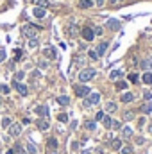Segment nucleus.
<instances>
[{
    "label": "nucleus",
    "mask_w": 152,
    "mask_h": 154,
    "mask_svg": "<svg viewBox=\"0 0 152 154\" xmlns=\"http://www.w3.org/2000/svg\"><path fill=\"white\" fill-rule=\"evenodd\" d=\"M22 34H23V36H27L29 39H34V38L38 36V27H36V25L27 23V25H23V27H22Z\"/></svg>",
    "instance_id": "obj_1"
},
{
    "label": "nucleus",
    "mask_w": 152,
    "mask_h": 154,
    "mask_svg": "<svg viewBox=\"0 0 152 154\" xmlns=\"http://www.w3.org/2000/svg\"><path fill=\"white\" fill-rule=\"evenodd\" d=\"M95 74H97V72H95L93 68H84V70L79 74V81H81V83H88V81H91V79L95 77Z\"/></svg>",
    "instance_id": "obj_2"
},
{
    "label": "nucleus",
    "mask_w": 152,
    "mask_h": 154,
    "mask_svg": "<svg viewBox=\"0 0 152 154\" xmlns=\"http://www.w3.org/2000/svg\"><path fill=\"white\" fill-rule=\"evenodd\" d=\"M73 90H75V95L77 97H88L90 95V88L84 86V84H75Z\"/></svg>",
    "instance_id": "obj_3"
},
{
    "label": "nucleus",
    "mask_w": 152,
    "mask_h": 154,
    "mask_svg": "<svg viewBox=\"0 0 152 154\" xmlns=\"http://www.w3.org/2000/svg\"><path fill=\"white\" fill-rule=\"evenodd\" d=\"M81 36H82L86 41H93V38H95V32H93V29H90V27H84V29L81 31Z\"/></svg>",
    "instance_id": "obj_4"
},
{
    "label": "nucleus",
    "mask_w": 152,
    "mask_h": 154,
    "mask_svg": "<svg viewBox=\"0 0 152 154\" xmlns=\"http://www.w3.org/2000/svg\"><path fill=\"white\" fill-rule=\"evenodd\" d=\"M13 86L16 88V92L22 95V97H27V93H29V90H27V86L25 84H22V83H16V81H13Z\"/></svg>",
    "instance_id": "obj_5"
},
{
    "label": "nucleus",
    "mask_w": 152,
    "mask_h": 154,
    "mask_svg": "<svg viewBox=\"0 0 152 154\" xmlns=\"http://www.w3.org/2000/svg\"><path fill=\"white\" fill-rule=\"evenodd\" d=\"M99 100H100V95L97 92H93V93H90V97L86 100V106H95V104H99Z\"/></svg>",
    "instance_id": "obj_6"
},
{
    "label": "nucleus",
    "mask_w": 152,
    "mask_h": 154,
    "mask_svg": "<svg viewBox=\"0 0 152 154\" xmlns=\"http://www.w3.org/2000/svg\"><path fill=\"white\" fill-rule=\"evenodd\" d=\"M43 56H45L47 59H56L57 54H56V48H54V47H45V48H43Z\"/></svg>",
    "instance_id": "obj_7"
},
{
    "label": "nucleus",
    "mask_w": 152,
    "mask_h": 154,
    "mask_svg": "<svg viewBox=\"0 0 152 154\" xmlns=\"http://www.w3.org/2000/svg\"><path fill=\"white\" fill-rule=\"evenodd\" d=\"M20 133H22V126L20 124H11L9 126V135L11 136H18Z\"/></svg>",
    "instance_id": "obj_8"
},
{
    "label": "nucleus",
    "mask_w": 152,
    "mask_h": 154,
    "mask_svg": "<svg viewBox=\"0 0 152 154\" xmlns=\"http://www.w3.org/2000/svg\"><path fill=\"white\" fill-rule=\"evenodd\" d=\"M140 66H142L145 72H149V70H151V66H152V57H145V59L140 63Z\"/></svg>",
    "instance_id": "obj_9"
},
{
    "label": "nucleus",
    "mask_w": 152,
    "mask_h": 154,
    "mask_svg": "<svg viewBox=\"0 0 152 154\" xmlns=\"http://www.w3.org/2000/svg\"><path fill=\"white\" fill-rule=\"evenodd\" d=\"M36 126H38V129H41V131H47V129L50 127V124H48L45 118H39V120L36 122Z\"/></svg>",
    "instance_id": "obj_10"
},
{
    "label": "nucleus",
    "mask_w": 152,
    "mask_h": 154,
    "mask_svg": "<svg viewBox=\"0 0 152 154\" xmlns=\"http://www.w3.org/2000/svg\"><path fill=\"white\" fill-rule=\"evenodd\" d=\"M106 50H108V41H102V43L97 47V54H99V56H104Z\"/></svg>",
    "instance_id": "obj_11"
},
{
    "label": "nucleus",
    "mask_w": 152,
    "mask_h": 154,
    "mask_svg": "<svg viewBox=\"0 0 152 154\" xmlns=\"http://www.w3.org/2000/svg\"><path fill=\"white\" fill-rule=\"evenodd\" d=\"M32 14H34L36 18H45V9H43V7H34Z\"/></svg>",
    "instance_id": "obj_12"
},
{
    "label": "nucleus",
    "mask_w": 152,
    "mask_h": 154,
    "mask_svg": "<svg viewBox=\"0 0 152 154\" xmlns=\"http://www.w3.org/2000/svg\"><path fill=\"white\" fill-rule=\"evenodd\" d=\"M79 7L81 9H90V7H93V0H81Z\"/></svg>",
    "instance_id": "obj_13"
},
{
    "label": "nucleus",
    "mask_w": 152,
    "mask_h": 154,
    "mask_svg": "<svg viewBox=\"0 0 152 154\" xmlns=\"http://www.w3.org/2000/svg\"><path fill=\"white\" fill-rule=\"evenodd\" d=\"M36 113L41 115V117H47V115H48V108H47V106H38V108H36Z\"/></svg>",
    "instance_id": "obj_14"
},
{
    "label": "nucleus",
    "mask_w": 152,
    "mask_h": 154,
    "mask_svg": "<svg viewBox=\"0 0 152 154\" xmlns=\"http://www.w3.org/2000/svg\"><path fill=\"white\" fill-rule=\"evenodd\" d=\"M108 27L113 29V31H116V29H120V22H118V20H109V22H108Z\"/></svg>",
    "instance_id": "obj_15"
},
{
    "label": "nucleus",
    "mask_w": 152,
    "mask_h": 154,
    "mask_svg": "<svg viewBox=\"0 0 152 154\" xmlns=\"http://www.w3.org/2000/svg\"><path fill=\"white\" fill-rule=\"evenodd\" d=\"M133 99H134V95H133V93H129V92H127V93H124V95L120 97V100H122V102H133Z\"/></svg>",
    "instance_id": "obj_16"
},
{
    "label": "nucleus",
    "mask_w": 152,
    "mask_h": 154,
    "mask_svg": "<svg viewBox=\"0 0 152 154\" xmlns=\"http://www.w3.org/2000/svg\"><path fill=\"white\" fill-rule=\"evenodd\" d=\"M57 104H61V106H68V104H70V99H68L66 95H61V97H57Z\"/></svg>",
    "instance_id": "obj_17"
},
{
    "label": "nucleus",
    "mask_w": 152,
    "mask_h": 154,
    "mask_svg": "<svg viewBox=\"0 0 152 154\" xmlns=\"http://www.w3.org/2000/svg\"><path fill=\"white\" fill-rule=\"evenodd\" d=\"M47 147H48V149H52V151H56V149H57V140H56V138H48Z\"/></svg>",
    "instance_id": "obj_18"
},
{
    "label": "nucleus",
    "mask_w": 152,
    "mask_h": 154,
    "mask_svg": "<svg viewBox=\"0 0 152 154\" xmlns=\"http://www.w3.org/2000/svg\"><path fill=\"white\" fill-rule=\"evenodd\" d=\"M102 122H104V127H106V129H111V124H113V120H111V117H109V115H106V117L102 118Z\"/></svg>",
    "instance_id": "obj_19"
},
{
    "label": "nucleus",
    "mask_w": 152,
    "mask_h": 154,
    "mask_svg": "<svg viewBox=\"0 0 152 154\" xmlns=\"http://www.w3.org/2000/svg\"><path fill=\"white\" fill-rule=\"evenodd\" d=\"M142 79H143V83H145V84H152V74H151V72H145Z\"/></svg>",
    "instance_id": "obj_20"
},
{
    "label": "nucleus",
    "mask_w": 152,
    "mask_h": 154,
    "mask_svg": "<svg viewBox=\"0 0 152 154\" xmlns=\"http://www.w3.org/2000/svg\"><path fill=\"white\" fill-rule=\"evenodd\" d=\"M68 32H70V36H77L79 34V27L77 25H70L68 27Z\"/></svg>",
    "instance_id": "obj_21"
},
{
    "label": "nucleus",
    "mask_w": 152,
    "mask_h": 154,
    "mask_svg": "<svg viewBox=\"0 0 152 154\" xmlns=\"http://www.w3.org/2000/svg\"><path fill=\"white\" fill-rule=\"evenodd\" d=\"M109 77H111L113 81H116V79H120V77H122V70H113Z\"/></svg>",
    "instance_id": "obj_22"
},
{
    "label": "nucleus",
    "mask_w": 152,
    "mask_h": 154,
    "mask_svg": "<svg viewBox=\"0 0 152 154\" xmlns=\"http://www.w3.org/2000/svg\"><path fill=\"white\" fill-rule=\"evenodd\" d=\"M106 111H109V113L116 111V104H115V102H108V104H106Z\"/></svg>",
    "instance_id": "obj_23"
},
{
    "label": "nucleus",
    "mask_w": 152,
    "mask_h": 154,
    "mask_svg": "<svg viewBox=\"0 0 152 154\" xmlns=\"http://www.w3.org/2000/svg\"><path fill=\"white\" fill-rule=\"evenodd\" d=\"M111 147L116 149V151H120V149H122V140H113V142H111Z\"/></svg>",
    "instance_id": "obj_24"
},
{
    "label": "nucleus",
    "mask_w": 152,
    "mask_h": 154,
    "mask_svg": "<svg viewBox=\"0 0 152 154\" xmlns=\"http://www.w3.org/2000/svg\"><path fill=\"white\" fill-rule=\"evenodd\" d=\"M95 127H97V124H95L93 120H90V122H86V129H88V131H95Z\"/></svg>",
    "instance_id": "obj_25"
},
{
    "label": "nucleus",
    "mask_w": 152,
    "mask_h": 154,
    "mask_svg": "<svg viewBox=\"0 0 152 154\" xmlns=\"http://www.w3.org/2000/svg\"><path fill=\"white\" fill-rule=\"evenodd\" d=\"M124 136L125 138H131L133 136V129L131 127H124Z\"/></svg>",
    "instance_id": "obj_26"
},
{
    "label": "nucleus",
    "mask_w": 152,
    "mask_h": 154,
    "mask_svg": "<svg viewBox=\"0 0 152 154\" xmlns=\"http://www.w3.org/2000/svg\"><path fill=\"white\" fill-rule=\"evenodd\" d=\"M125 88H127V83H124V81L116 83V90H125Z\"/></svg>",
    "instance_id": "obj_27"
},
{
    "label": "nucleus",
    "mask_w": 152,
    "mask_h": 154,
    "mask_svg": "<svg viewBox=\"0 0 152 154\" xmlns=\"http://www.w3.org/2000/svg\"><path fill=\"white\" fill-rule=\"evenodd\" d=\"M57 118H59V122H68V115L66 113H59Z\"/></svg>",
    "instance_id": "obj_28"
},
{
    "label": "nucleus",
    "mask_w": 152,
    "mask_h": 154,
    "mask_svg": "<svg viewBox=\"0 0 152 154\" xmlns=\"http://www.w3.org/2000/svg\"><path fill=\"white\" fill-rule=\"evenodd\" d=\"M29 47H30V48H36V47H38V39H36V38H34V39H29Z\"/></svg>",
    "instance_id": "obj_29"
},
{
    "label": "nucleus",
    "mask_w": 152,
    "mask_h": 154,
    "mask_svg": "<svg viewBox=\"0 0 152 154\" xmlns=\"http://www.w3.org/2000/svg\"><path fill=\"white\" fill-rule=\"evenodd\" d=\"M88 56H90V59H99V54H97L95 50H90V52H88Z\"/></svg>",
    "instance_id": "obj_30"
},
{
    "label": "nucleus",
    "mask_w": 152,
    "mask_h": 154,
    "mask_svg": "<svg viewBox=\"0 0 152 154\" xmlns=\"http://www.w3.org/2000/svg\"><path fill=\"white\" fill-rule=\"evenodd\" d=\"M23 75H25V74H23V72H18V74H16V75H14V81H16V83H20V81H22V79H23Z\"/></svg>",
    "instance_id": "obj_31"
},
{
    "label": "nucleus",
    "mask_w": 152,
    "mask_h": 154,
    "mask_svg": "<svg viewBox=\"0 0 152 154\" xmlns=\"http://www.w3.org/2000/svg\"><path fill=\"white\" fill-rule=\"evenodd\" d=\"M11 124H13V122H11V118H4V120H2V127H9Z\"/></svg>",
    "instance_id": "obj_32"
},
{
    "label": "nucleus",
    "mask_w": 152,
    "mask_h": 154,
    "mask_svg": "<svg viewBox=\"0 0 152 154\" xmlns=\"http://www.w3.org/2000/svg\"><path fill=\"white\" fill-rule=\"evenodd\" d=\"M27 151H29L30 154H36V147H34L32 144H27Z\"/></svg>",
    "instance_id": "obj_33"
},
{
    "label": "nucleus",
    "mask_w": 152,
    "mask_h": 154,
    "mask_svg": "<svg viewBox=\"0 0 152 154\" xmlns=\"http://www.w3.org/2000/svg\"><path fill=\"white\" fill-rule=\"evenodd\" d=\"M104 117H106V113H104V111H99V113L95 115V120H102Z\"/></svg>",
    "instance_id": "obj_34"
},
{
    "label": "nucleus",
    "mask_w": 152,
    "mask_h": 154,
    "mask_svg": "<svg viewBox=\"0 0 152 154\" xmlns=\"http://www.w3.org/2000/svg\"><path fill=\"white\" fill-rule=\"evenodd\" d=\"M111 127H115V129H120V127H122V122H118V120H113Z\"/></svg>",
    "instance_id": "obj_35"
},
{
    "label": "nucleus",
    "mask_w": 152,
    "mask_h": 154,
    "mask_svg": "<svg viewBox=\"0 0 152 154\" xmlns=\"http://www.w3.org/2000/svg\"><path fill=\"white\" fill-rule=\"evenodd\" d=\"M129 81H131V83H138V75H136V74H131V75H129Z\"/></svg>",
    "instance_id": "obj_36"
},
{
    "label": "nucleus",
    "mask_w": 152,
    "mask_h": 154,
    "mask_svg": "<svg viewBox=\"0 0 152 154\" xmlns=\"http://www.w3.org/2000/svg\"><path fill=\"white\" fill-rule=\"evenodd\" d=\"M124 118H125V120H129V118H131V120H133V118H134V113H133V111H127V113H125V117H124Z\"/></svg>",
    "instance_id": "obj_37"
},
{
    "label": "nucleus",
    "mask_w": 152,
    "mask_h": 154,
    "mask_svg": "<svg viewBox=\"0 0 152 154\" xmlns=\"http://www.w3.org/2000/svg\"><path fill=\"white\" fill-rule=\"evenodd\" d=\"M131 153H133L131 147H122V154H131Z\"/></svg>",
    "instance_id": "obj_38"
},
{
    "label": "nucleus",
    "mask_w": 152,
    "mask_h": 154,
    "mask_svg": "<svg viewBox=\"0 0 152 154\" xmlns=\"http://www.w3.org/2000/svg\"><path fill=\"white\" fill-rule=\"evenodd\" d=\"M20 57H22V50L16 48V50H14V59H20Z\"/></svg>",
    "instance_id": "obj_39"
},
{
    "label": "nucleus",
    "mask_w": 152,
    "mask_h": 154,
    "mask_svg": "<svg viewBox=\"0 0 152 154\" xmlns=\"http://www.w3.org/2000/svg\"><path fill=\"white\" fill-rule=\"evenodd\" d=\"M2 61H5V50L4 48H0V63Z\"/></svg>",
    "instance_id": "obj_40"
},
{
    "label": "nucleus",
    "mask_w": 152,
    "mask_h": 154,
    "mask_svg": "<svg viewBox=\"0 0 152 154\" xmlns=\"http://www.w3.org/2000/svg\"><path fill=\"white\" fill-rule=\"evenodd\" d=\"M143 97H145V100H151V99H152V93H151V92H145V93H143Z\"/></svg>",
    "instance_id": "obj_41"
},
{
    "label": "nucleus",
    "mask_w": 152,
    "mask_h": 154,
    "mask_svg": "<svg viewBox=\"0 0 152 154\" xmlns=\"http://www.w3.org/2000/svg\"><path fill=\"white\" fill-rule=\"evenodd\" d=\"M93 32H95V36H97V34H102V27H95Z\"/></svg>",
    "instance_id": "obj_42"
},
{
    "label": "nucleus",
    "mask_w": 152,
    "mask_h": 154,
    "mask_svg": "<svg viewBox=\"0 0 152 154\" xmlns=\"http://www.w3.org/2000/svg\"><path fill=\"white\" fill-rule=\"evenodd\" d=\"M72 149H73V151H79V142H73V144H72Z\"/></svg>",
    "instance_id": "obj_43"
},
{
    "label": "nucleus",
    "mask_w": 152,
    "mask_h": 154,
    "mask_svg": "<svg viewBox=\"0 0 152 154\" xmlns=\"http://www.w3.org/2000/svg\"><path fill=\"white\" fill-rule=\"evenodd\" d=\"M16 151H18V154H27L23 149H22V147H20V145H16Z\"/></svg>",
    "instance_id": "obj_44"
},
{
    "label": "nucleus",
    "mask_w": 152,
    "mask_h": 154,
    "mask_svg": "<svg viewBox=\"0 0 152 154\" xmlns=\"http://www.w3.org/2000/svg\"><path fill=\"white\" fill-rule=\"evenodd\" d=\"M2 93H9V86H4L2 84Z\"/></svg>",
    "instance_id": "obj_45"
},
{
    "label": "nucleus",
    "mask_w": 152,
    "mask_h": 154,
    "mask_svg": "<svg viewBox=\"0 0 152 154\" xmlns=\"http://www.w3.org/2000/svg\"><path fill=\"white\" fill-rule=\"evenodd\" d=\"M136 144H138V145H143V138H142V136H138V138H136Z\"/></svg>",
    "instance_id": "obj_46"
},
{
    "label": "nucleus",
    "mask_w": 152,
    "mask_h": 154,
    "mask_svg": "<svg viewBox=\"0 0 152 154\" xmlns=\"http://www.w3.org/2000/svg\"><path fill=\"white\" fill-rule=\"evenodd\" d=\"M39 5H45V7H47V5H48V0H39Z\"/></svg>",
    "instance_id": "obj_47"
},
{
    "label": "nucleus",
    "mask_w": 152,
    "mask_h": 154,
    "mask_svg": "<svg viewBox=\"0 0 152 154\" xmlns=\"http://www.w3.org/2000/svg\"><path fill=\"white\" fill-rule=\"evenodd\" d=\"M143 111H145V113H151V106H149V104H147V106H143Z\"/></svg>",
    "instance_id": "obj_48"
},
{
    "label": "nucleus",
    "mask_w": 152,
    "mask_h": 154,
    "mask_svg": "<svg viewBox=\"0 0 152 154\" xmlns=\"http://www.w3.org/2000/svg\"><path fill=\"white\" fill-rule=\"evenodd\" d=\"M104 4H106V0H97V5H99V7H102Z\"/></svg>",
    "instance_id": "obj_49"
},
{
    "label": "nucleus",
    "mask_w": 152,
    "mask_h": 154,
    "mask_svg": "<svg viewBox=\"0 0 152 154\" xmlns=\"http://www.w3.org/2000/svg\"><path fill=\"white\" fill-rule=\"evenodd\" d=\"M120 2H122V0H111V4H113V5H116V4H120Z\"/></svg>",
    "instance_id": "obj_50"
},
{
    "label": "nucleus",
    "mask_w": 152,
    "mask_h": 154,
    "mask_svg": "<svg viewBox=\"0 0 152 154\" xmlns=\"http://www.w3.org/2000/svg\"><path fill=\"white\" fill-rule=\"evenodd\" d=\"M48 154H57L56 151H52V149H48Z\"/></svg>",
    "instance_id": "obj_51"
},
{
    "label": "nucleus",
    "mask_w": 152,
    "mask_h": 154,
    "mask_svg": "<svg viewBox=\"0 0 152 154\" xmlns=\"http://www.w3.org/2000/svg\"><path fill=\"white\" fill-rule=\"evenodd\" d=\"M82 154H90V151H82Z\"/></svg>",
    "instance_id": "obj_52"
},
{
    "label": "nucleus",
    "mask_w": 152,
    "mask_h": 154,
    "mask_svg": "<svg viewBox=\"0 0 152 154\" xmlns=\"http://www.w3.org/2000/svg\"><path fill=\"white\" fill-rule=\"evenodd\" d=\"M0 92H2V84H0Z\"/></svg>",
    "instance_id": "obj_53"
},
{
    "label": "nucleus",
    "mask_w": 152,
    "mask_h": 154,
    "mask_svg": "<svg viewBox=\"0 0 152 154\" xmlns=\"http://www.w3.org/2000/svg\"><path fill=\"white\" fill-rule=\"evenodd\" d=\"M151 131H152V127H151Z\"/></svg>",
    "instance_id": "obj_54"
}]
</instances>
